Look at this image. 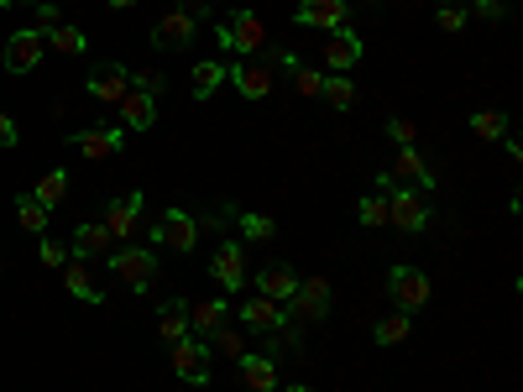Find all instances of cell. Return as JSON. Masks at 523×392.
I'll list each match as a JSON object with an SVG mask.
<instances>
[{"label": "cell", "instance_id": "cell-28", "mask_svg": "<svg viewBox=\"0 0 523 392\" xmlns=\"http://www.w3.org/2000/svg\"><path fill=\"white\" fill-rule=\"evenodd\" d=\"M63 194H68V173H63V168L42 173V183H37V189H32V199L42 204V210H53V204H63Z\"/></svg>", "mask_w": 523, "mask_h": 392}, {"label": "cell", "instance_id": "cell-16", "mask_svg": "<svg viewBox=\"0 0 523 392\" xmlns=\"http://www.w3.org/2000/svg\"><path fill=\"white\" fill-rule=\"evenodd\" d=\"M388 173H393V183H408V189H419V194L435 189V168H429L414 147H398V157H393Z\"/></svg>", "mask_w": 523, "mask_h": 392}, {"label": "cell", "instance_id": "cell-33", "mask_svg": "<svg viewBox=\"0 0 523 392\" xmlns=\"http://www.w3.org/2000/svg\"><path fill=\"white\" fill-rule=\"evenodd\" d=\"M408 330H414V325H408V314L398 309V314L382 319V325H377L372 335H377V345H398V340H408Z\"/></svg>", "mask_w": 523, "mask_h": 392}, {"label": "cell", "instance_id": "cell-14", "mask_svg": "<svg viewBox=\"0 0 523 392\" xmlns=\"http://www.w3.org/2000/svg\"><path fill=\"white\" fill-rule=\"evenodd\" d=\"M89 95L105 100V105H121V100L131 95V68H121V63H100L95 74H89Z\"/></svg>", "mask_w": 523, "mask_h": 392}, {"label": "cell", "instance_id": "cell-20", "mask_svg": "<svg viewBox=\"0 0 523 392\" xmlns=\"http://www.w3.org/2000/svg\"><path fill=\"white\" fill-rule=\"evenodd\" d=\"M63 288L74 293L79 304H100V298H105V293H100V283H95V272H89V262H84V257H68V262H63Z\"/></svg>", "mask_w": 523, "mask_h": 392}, {"label": "cell", "instance_id": "cell-43", "mask_svg": "<svg viewBox=\"0 0 523 392\" xmlns=\"http://www.w3.org/2000/svg\"><path fill=\"white\" fill-rule=\"evenodd\" d=\"M21 142V131H16V121H11V115L6 110H0V147H16Z\"/></svg>", "mask_w": 523, "mask_h": 392}, {"label": "cell", "instance_id": "cell-34", "mask_svg": "<svg viewBox=\"0 0 523 392\" xmlns=\"http://www.w3.org/2000/svg\"><path fill=\"white\" fill-rule=\"evenodd\" d=\"M241 236L246 241H272L278 236V220L272 215H241Z\"/></svg>", "mask_w": 523, "mask_h": 392}, {"label": "cell", "instance_id": "cell-39", "mask_svg": "<svg viewBox=\"0 0 523 392\" xmlns=\"http://www.w3.org/2000/svg\"><path fill=\"white\" fill-rule=\"evenodd\" d=\"M215 345H220L225 356H241V335H236L231 325H220V330H215Z\"/></svg>", "mask_w": 523, "mask_h": 392}, {"label": "cell", "instance_id": "cell-4", "mask_svg": "<svg viewBox=\"0 0 523 392\" xmlns=\"http://www.w3.org/2000/svg\"><path fill=\"white\" fill-rule=\"evenodd\" d=\"M173 372L184 377L189 387H204V382H210V345H204V335L173 340Z\"/></svg>", "mask_w": 523, "mask_h": 392}, {"label": "cell", "instance_id": "cell-38", "mask_svg": "<svg viewBox=\"0 0 523 392\" xmlns=\"http://www.w3.org/2000/svg\"><path fill=\"white\" fill-rule=\"evenodd\" d=\"M293 84H299V95H320V84H325V74H314V68H293Z\"/></svg>", "mask_w": 523, "mask_h": 392}, {"label": "cell", "instance_id": "cell-9", "mask_svg": "<svg viewBox=\"0 0 523 392\" xmlns=\"http://www.w3.org/2000/svg\"><path fill=\"white\" fill-rule=\"evenodd\" d=\"M210 278H215L225 293H241V283H246L241 241H220V246H215V257H210Z\"/></svg>", "mask_w": 523, "mask_h": 392}, {"label": "cell", "instance_id": "cell-12", "mask_svg": "<svg viewBox=\"0 0 523 392\" xmlns=\"http://www.w3.org/2000/svg\"><path fill=\"white\" fill-rule=\"evenodd\" d=\"M241 325L246 330H257V335H272V330H283V325H293V319H288V309L278 304V298H246V304H241Z\"/></svg>", "mask_w": 523, "mask_h": 392}, {"label": "cell", "instance_id": "cell-11", "mask_svg": "<svg viewBox=\"0 0 523 392\" xmlns=\"http://www.w3.org/2000/svg\"><path fill=\"white\" fill-rule=\"evenodd\" d=\"M194 32H199V21L189 16V11H168V16H157L152 21V48H189L194 42Z\"/></svg>", "mask_w": 523, "mask_h": 392}, {"label": "cell", "instance_id": "cell-40", "mask_svg": "<svg viewBox=\"0 0 523 392\" xmlns=\"http://www.w3.org/2000/svg\"><path fill=\"white\" fill-rule=\"evenodd\" d=\"M58 27V6L53 0H37V32H53Z\"/></svg>", "mask_w": 523, "mask_h": 392}, {"label": "cell", "instance_id": "cell-29", "mask_svg": "<svg viewBox=\"0 0 523 392\" xmlns=\"http://www.w3.org/2000/svg\"><path fill=\"white\" fill-rule=\"evenodd\" d=\"M48 215H53V210H42L32 194H21V199H16V225H21V230H32V236H42V230H48Z\"/></svg>", "mask_w": 523, "mask_h": 392}, {"label": "cell", "instance_id": "cell-23", "mask_svg": "<svg viewBox=\"0 0 523 392\" xmlns=\"http://www.w3.org/2000/svg\"><path fill=\"white\" fill-rule=\"evenodd\" d=\"M121 115L131 131H152L157 126V95H147V89H131V95L121 100Z\"/></svg>", "mask_w": 523, "mask_h": 392}, {"label": "cell", "instance_id": "cell-17", "mask_svg": "<svg viewBox=\"0 0 523 392\" xmlns=\"http://www.w3.org/2000/svg\"><path fill=\"white\" fill-rule=\"evenodd\" d=\"M225 79L236 84L241 100H267L272 95V68L267 63H236V68H225Z\"/></svg>", "mask_w": 523, "mask_h": 392}, {"label": "cell", "instance_id": "cell-7", "mask_svg": "<svg viewBox=\"0 0 523 392\" xmlns=\"http://www.w3.org/2000/svg\"><path fill=\"white\" fill-rule=\"evenodd\" d=\"M152 241H163V246H173V251H194L199 220H194L189 210H163V215H157V225H152Z\"/></svg>", "mask_w": 523, "mask_h": 392}, {"label": "cell", "instance_id": "cell-10", "mask_svg": "<svg viewBox=\"0 0 523 392\" xmlns=\"http://www.w3.org/2000/svg\"><path fill=\"white\" fill-rule=\"evenodd\" d=\"M388 288H393V298H398L403 314H414V309L429 304V278H424L419 267H393L388 272Z\"/></svg>", "mask_w": 523, "mask_h": 392}, {"label": "cell", "instance_id": "cell-36", "mask_svg": "<svg viewBox=\"0 0 523 392\" xmlns=\"http://www.w3.org/2000/svg\"><path fill=\"white\" fill-rule=\"evenodd\" d=\"M388 136H393V142H398V147H414V136H419V126H414V121H408V115H393V121H388Z\"/></svg>", "mask_w": 523, "mask_h": 392}, {"label": "cell", "instance_id": "cell-1", "mask_svg": "<svg viewBox=\"0 0 523 392\" xmlns=\"http://www.w3.org/2000/svg\"><path fill=\"white\" fill-rule=\"evenodd\" d=\"M105 262H110V272H116L131 293H147L157 283V257H152L147 246H110Z\"/></svg>", "mask_w": 523, "mask_h": 392}, {"label": "cell", "instance_id": "cell-3", "mask_svg": "<svg viewBox=\"0 0 523 392\" xmlns=\"http://www.w3.org/2000/svg\"><path fill=\"white\" fill-rule=\"evenodd\" d=\"M388 225H398V230H424L429 225V194L408 189V183H393V189H388Z\"/></svg>", "mask_w": 523, "mask_h": 392}, {"label": "cell", "instance_id": "cell-35", "mask_svg": "<svg viewBox=\"0 0 523 392\" xmlns=\"http://www.w3.org/2000/svg\"><path fill=\"white\" fill-rule=\"evenodd\" d=\"M435 27H440V32H461V27H466V11L456 6V0H445V6L435 11Z\"/></svg>", "mask_w": 523, "mask_h": 392}, {"label": "cell", "instance_id": "cell-42", "mask_svg": "<svg viewBox=\"0 0 523 392\" xmlns=\"http://www.w3.org/2000/svg\"><path fill=\"white\" fill-rule=\"evenodd\" d=\"M42 262H48V267H63V262H68V246H63V241H42Z\"/></svg>", "mask_w": 523, "mask_h": 392}, {"label": "cell", "instance_id": "cell-31", "mask_svg": "<svg viewBox=\"0 0 523 392\" xmlns=\"http://www.w3.org/2000/svg\"><path fill=\"white\" fill-rule=\"evenodd\" d=\"M471 131L482 136V142H503V136H508V115L503 110H482V115H471Z\"/></svg>", "mask_w": 523, "mask_h": 392}, {"label": "cell", "instance_id": "cell-26", "mask_svg": "<svg viewBox=\"0 0 523 392\" xmlns=\"http://www.w3.org/2000/svg\"><path fill=\"white\" fill-rule=\"evenodd\" d=\"M105 251H110V230L105 225H79L74 230V257H105Z\"/></svg>", "mask_w": 523, "mask_h": 392}, {"label": "cell", "instance_id": "cell-32", "mask_svg": "<svg viewBox=\"0 0 523 392\" xmlns=\"http://www.w3.org/2000/svg\"><path fill=\"white\" fill-rule=\"evenodd\" d=\"M356 220L367 230H382V225H388V194H367L356 204Z\"/></svg>", "mask_w": 523, "mask_h": 392}, {"label": "cell", "instance_id": "cell-6", "mask_svg": "<svg viewBox=\"0 0 523 392\" xmlns=\"http://www.w3.org/2000/svg\"><path fill=\"white\" fill-rule=\"evenodd\" d=\"M220 48H231V53H262L267 48L262 16L257 11H236L231 27H220Z\"/></svg>", "mask_w": 523, "mask_h": 392}, {"label": "cell", "instance_id": "cell-21", "mask_svg": "<svg viewBox=\"0 0 523 392\" xmlns=\"http://www.w3.org/2000/svg\"><path fill=\"white\" fill-rule=\"evenodd\" d=\"M184 335H194L189 330V304H184V298H168V304L157 309V340L173 345V340H184Z\"/></svg>", "mask_w": 523, "mask_h": 392}, {"label": "cell", "instance_id": "cell-5", "mask_svg": "<svg viewBox=\"0 0 523 392\" xmlns=\"http://www.w3.org/2000/svg\"><path fill=\"white\" fill-rule=\"evenodd\" d=\"M42 53H48V42H42L37 27H21L6 37V48H0V63L11 68V74H32V68L42 63Z\"/></svg>", "mask_w": 523, "mask_h": 392}, {"label": "cell", "instance_id": "cell-44", "mask_svg": "<svg viewBox=\"0 0 523 392\" xmlns=\"http://www.w3.org/2000/svg\"><path fill=\"white\" fill-rule=\"evenodd\" d=\"M178 11H189V16L199 21V16H210V11H215V0H178Z\"/></svg>", "mask_w": 523, "mask_h": 392}, {"label": "cell", "instance_id": "cell-25", "mask_svg": "<svg viewBox=\"0 0 523 392\" xmlns=\"http://www.w3.org/2000/svg\"><path fill=\"white\" fill-rule=\"evenodd\" d=\"M189 74H194V100H210L215 89L225 84V63H220V58H199Z\"/></svg>", "mask_w": 523, "mask_h": 392}, {"label": "cell", "instance_id": "cell-18", "mask_svg": "<svg viewBox=\"0 0 523 392\" xmlns=\"http://www.w3.org/2000/svg\"><path fill=\"white\" fill-rule=\"evenodd\" d=\"M236 366H241V382L252 392H278V361H272L267 351H241Z\"/></svg>", "mask_w": 523, "mask_h": 392}, {"label": "cell", "instance_id": "cell-47", "mask_svg": "<svg viewBox=\"0 0 523 392\" xmlns=\"http://www.w3.org/2000/svg\"><path fill=\"white\" fill-rule=\"evenodd\" d=\"M0 6H37V0H0Z\"/></svg>", "mask_w": 523, "mask_h": 392}, {"label": "cell", "instance_id": "cell-22", "mask_svg": "<svg viewBox=\"0 0 523 392\" xmlns=\"http://www.w3.org/2000/svg\"><path fill=\"white\" fill-rule=\"evenodd\" d=\"M225 319H231V304H225V298H199V304L189 309V330L194 335H215Z\"/></svg>", "mask_w": 523, "mask_h": 392}, {"label": "cell", "instance_id": "cell-2", "mask_svg": "<svg viewBox=\"0 0 523 392\" xmlns=\"http://www.w3.org/2000/svg\"><path fill=\"white\" fill-rule=\"evenodd\" d=\"M283 309H288L293 325H320L330 314V283L325 278H299V288H293V298Z\"/></svg>", "mask_w": 523, "mask_h": 392}, {"label": "cell", "instance_id": "cell-30", "mask_svg": "<svg viewBox=\"0 0 523 392\" xmlns=\"http://www.w3.org/2000/svg\"><path fill=\"white\" fill-rule=\"evenodd\" d=\"M320 95H325V100H330L335 110H351V105H356V84H351L346 74H325Z\"/></svg>", "mask_w": 523, "mask_h": 392}, {"label": "cell", "instance_id": "cell-13", "mask_svg": "<svg viewBox=\"0 0 523 392\" xmlns=\"http://www.w3.org/2000/svg\"><path fill=\"white\" fill-rule=\"evenodd\" d=\"M351 21V6L346 0H299V27H314V32H335Z\"/></svg>", "mask_w": 523, "mask_h": 392}, {"label": "cell", "instance_id": "cell-8", "mask_svg": "<svg viewBox=\"0 0 523 392\" xmlns=\"http://www.w3.org/2000/svg\"><path fill=\"white\" fill-rule=\"evenodd\" d=\"M68 147H74L79 157H116L126 147V131L121 126H84L68 136Z\"/></svg>", "mask_w": 523, "mask_h": 392}, {"label": "cell", "instance_id": "cell-19", "mask_svg": "<svg viewBox=\"0 0 523 392\" xmlns=\"http://www.w3.org/2000/svg\"><path fill=\"white\" fill-rule=\"evenodd\" d=\"M142 204H147V194H121L116 204H110V215H105V230H110V241H126L136 225H142Z\"/></svg>", "mask_w": 523, "mask_h": 392}, {"label": "cell", "instance_id": "cell-41", "mask_svg": "<svg viewBox=\"0 0 523 392\" xmlns=\"http://www.w3.org/2000/svg\"><path fill=\"white\" fill-rule=\"evenodd\" d=\"M471 11L482 16V21H497V16L508 11V0H471Z\"/></svg>", "mask_w": 523, "mask_h": 392}, {"label": "cell", "instance_id": "cell-27", "mask_svg": "<svg viewBox=\"0 0 523 392\" xmlns=\"http://www.w3.org/2000/svg\"><path fill=\"white\" fill-rule=\"evenodd\" d=\"M42 42H48L53 53H63V58H79V53L89 48V37H84L79 27H63V21H58L53 32H42Z\"/></svg>", "mask_w": 523, "mask_h": 392}, {"label": "cell", "instance_id": "cell-15", "mask_svg": "<svg viewBox=\"0 0 523 392\" xmlns=\"http://www.w3.org/2000/svg\"><path fill=\"white\" fill-rule=\"evenodd\" d=\"M361 32H351V27H335V32H325V63L335 68V74H346V68H356L361 63Z\"/></svg>", "mask_w": 523, "mask_h": 392}, {"label": "cell", "instance_id": "cell-37", "mask_svg": "<svg viewBox=\"0 0 523 392\" xmlns=\"http://www.w3.org/2000/svg\"><path fill=\"white\" fill-rule=\"evenodd\" d=\"M163 74H157V68H136V74H131V89H147V95H163Z\"/></svg>", "mask_w": 523, "mask_h": 392}, {"label": "cell", "instance_id": "cell-46", "mask_svg": "<svg viewBox=\"0 0 523 392\" xmlns=\"http://www.w3.org/2000/svg\"><path fill=\"white\" fill-rule=\"evenodd\" d=\"M110 6H116V11H131V6H136V0H110Z\"/></svg>", "mask_w": 523, "mask_h": 392}, {"label": "cell", "instance_id": "cell-45", "mask_svg": "<svg viewBox=\"0 0 523 392\" xmlns=\"http://www.w3.org/2000/svg\"><path fill=\"white\" fill-rule=\"evenodd\" d=\"M283 392H314L309 382H293V387H283Z\"/></svg>", "mask_w": 523, "mask_h": 392}, {"label": "cell", "instance_id": "cell-24", "mask_svg": "<svg viewBox=\"0 0 523 392\" xmlns=\"http://www.w3.org/2000/svg\"><path fill=\"white\" fill-rule=\"evenodd\" d=\"M293 288H299V272H293V267H262L257 272V293L262 298H278V304H288Z\"/></svg>", "mask_w": 523, "mask_h": 392}]
</instances>
